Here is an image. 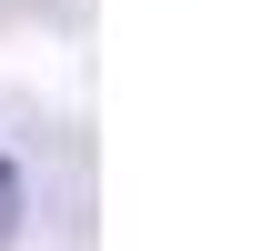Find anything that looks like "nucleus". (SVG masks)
Returning a JSON list of instances; mask_svg holds the SVG:
<instances>
[{"mask_svg": "<svg viewBox=\"0 0 262 251\" xmlns=\"http://www.w3.org/2000/svg\"><path fill=\"white\" fill-rule=\"evenodd\" d=\"M10 231H20V171L0 161V241H10Z\"/></svg>", "mask_w": 262, "mask_h": 251, "instance_id": "1", "label": "nucleus"}]
</instances>
